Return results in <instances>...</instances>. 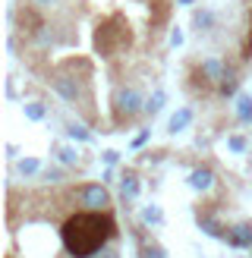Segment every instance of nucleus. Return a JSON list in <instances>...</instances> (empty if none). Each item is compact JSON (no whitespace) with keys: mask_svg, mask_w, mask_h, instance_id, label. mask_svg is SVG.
<instances>
[{"mask_svg":"<svg viewBox=\"0 0 252 258\" xmlns=\"http://www.w3.org/2000/svg\"><path fill=\"white\" fill-rule=\"evenodd\" d=\"M113 239H117V217L110 211H79L60 227V242L70 258H95Z\"/></svg>","mask_w":252,"mask_h":258,"instance_id":"obj_1","label":"nucleus"},{"mask_svg":"<svg viewBox=\"0 0 252 258\" xmlns=\"http://www.w3.org/2000/svg\"><path fill=\"white\" fill-rule=\"evenodd\" d=\"M113 113H117V123H130L139 113H145V98L139 88L133 85H120L113 92Z\"/></svg>","mask_w":252,"mask_h":258,"instance_id":"obj_2","label":"nucleus"},{"mask_svg":"<svg viewBox=\"0 0 252 258\" xmlns=\"http://www.w3.org/2000/svg\"><path fill=\"white\" fill-rule=\"evenodd\" d=\"M73 202L82 211H110V192L104 183H82L73 189Z\"/></svg>","mask_w":252,"mask_h":258,"instance_id":"obj_3","label":"nucleus"},{"mask_svg":"<svg viewBox=\"0 0 252 258\" xmlns=\"http://www.w3.org/2000/svg\"><path fill=\"white\" fill-rule=\"evenodd\" d=\"M95 44L101 54H110V50H117L123 44H130V29H123L120 22H110V25H101L98 35H95Z\"/></svg>","mask_w":252,"mask_h":258,"instance_id":"obj_4","label":"nucleus"},{"mask_svg":"<svg viewBox=\"0 0 252 258\" xmlns=\"http://www.w3.org/2000/svg\"><path fill=\"white\" fill-rule=\"evenodd\" d=\"M199 73L205 76V79H208L214 88H218V85L224 82V76H227V63H224L221 57H205V60L199 63Z\"/></svg>","mask_w":252,"mask_h":258,"instance_id":"obj_5","label":"nucleus"},{"mask_svg":"<svg viewBox=\"0 0 252 258\" xmlns=\"http://www.w3.org/2000/svg\"><path fill=\"white\" fill-rule=\"evenodd\" d=\"M50 88H54L67 104H79V85H76L73 76H54V79H50Z\"/></svg>","mask_w":252,"mask_h":258,"instance_id":"obj_6","label":"nucleus"},{"mask_svg":"<svg viewBox=\"0 0 252 258\" xmlns=\"http://www.w3.org/2000/svg\"><path fill=\"white\" fill-rule=\"evenodd\" d=\"M214 179H218V176H214L211 167H193V170H189V179H186V183L193 186L196 192H211V189H214Z\"/></svg>","mask_w":252,"mask_h":258,"instance_id":"obj_7","label":"nucleus"},{"mask_svg":"<svg viewBox=\"0 0 252 258\" xmlns=\"http://www.w3.org/2000/svg\"><path fill=\"white\" fill-rule=\"evenodd\" d=\"M227 246L233 249H252V224H236L227 230Z\"/></svg>","mask_w":252,"mask_h":258,"instance_id":"obj_8","label":"nucleus"},{"mask_svg":"<svg viewBox=\"0 0 252 258\" xmlns=\"http://www.w3.org/2000/svg\"><path fill=\"white\" fill-rule=\"evenodd\" d=\"M199 230L205 236H211V239H224L227 242V233H224V227L218 224V217H214V214H199Z\"/></svg>","mask_w":252,"mask_h":258,"instance_id":"obj_9","label":"nucleus"},{"mask_svg":"<svg viewBox=\"0 0 252 258\" xmlns=\"http://www.w3.org/2000/svg\"><path fill=\"white\" fill-rule=\"evenodd\" d=\"M136 242H139V258H167V252H164L155 239H148L142 233H136Z\"/></svg>","mask_w":252,"mask_h":258,"instance_id":"obj_10","label":"nucleus"},{"mask_svg":"<svg viewBox=\"0 0 252 258\" xmlns=\"http://www.w3.org/2000/svg\"><path fill=\"white\" fill-rule=\"evenodd\" d=\"M120 196H123L126 202L139 199V173H136V170H126V173H123V179H120Z\"/></svg>","mask_w":252,"mask_h":258,"instance_id":"obj_11","label":"nucleus"},{"mask_svg":"<svg viewBox=\"0 0 252 258\" xmlns=\"http://www.w3.org/2000/svg\"><path fill=\"white\" fill-rule=\"evenodd\" d=\"M193 117H196V113H193V107H180V110H176L173 113V117H170V123H167V129H170V133L176 136V133H183V129L189 126V123H193Z\"/></svg>","mask_w":252,"mask_h":258,"instance_id":"obj_12","label":"nucleus"},{"mask_svg":"<svg viewBox=\"0 0 252 258\" xmlns=\"http://www.w3.org/2000/svg\"><path fill=\"white\" fill-rule=\"evenodd\" d=\"M54 158L63 167H76V164H79V148H76V145H57L54 148Z\"/></svg>","mask_w":252,"mask_h":258,"instance_id":"obj_13","label":"nucleus"},{"mask_svg":"<svg viewBox=\"0 0 252 258\" xmlns=\"http://www.w3.org/2000/svg\"><path fill=\"white\" fill-rule=\"evenodd\" d=\"M236 88H239V76H236V70L227 67L224 82L218 85V95H221V98H236Z\"/></svg>","mask_w":252,"mask_h":258,"instance_id":"obj_14","label":"nucleus"},{"mask_svg":"<svg viewBox=\"0 0 252 258\" xmlns=\"http://www.w3.org/2000/svg\"><path fill=\"white\" fill-rule=\"evenodd\" d=\"M233 110H236V120L239 123H252V95H236Z\"/></svg>","mask_w":252,"mask_h":258,"instance_id":"obj_15","label":"nucleus"},{"mask_svg":"<svg viewBox=\"0 0 252 258\" xmlns=\"http://www.w3.org/2000/svg\"><path fill=\"white\" fill-rule=\"evenodd\" d=\"M22 113H25V120L41 123V120L47 117V107L41 104V101H25V104H22Z\"/></svg>","mask_w":252,"mask_h":258,"instance_id":"obj_16","label":"nucleus"},{"mask_svg":"<svg viewBox=\"0 0 252 258\" xmlns=\"http://www.w3.org/2000/svg\"><path fill=\"white\" fill-rule=\"evenodd\" d=\"M193 25L199 32H211L214 29V13L211 10H196L193 13Z\"/></svg>","mask_w":252,"mask_h":258,"instance_id":"obj_17","label":"nucleus"},{"mask_svg":"<svg viewBox=\"0 0 252 258\" xmlns=\"http://www.w3.org/2000/svg\"><path fill=\"white\" fill-rule=\"evenodd\" d=\"M38 170H41V161H38V158H22V161H16V173L25 176V179L35 176Z\"/></svg>","mask_w":252,"mask_h":258,"instance_id":"obj_18","label":"nucleus"},{"mask_svg":"<svg viewBox=\"0 0 252 258\" xmlns=\"http://www.w3.org/2000/svg\"><path fill=\"white\" fill-rule=\"evenodd\" d=\"M142 224L161 227V224H164V211L158 208V205H145V208H142Z\"/></svg>","mask_w":252,"mask_h":258,"instance_id":"obj_19","label":"nucleus"},{"mask_svg":"<svg viewBox=\"0 0 252 258\" xmlns=\"http://www.w3.org/2000/svg\"><path fill=\"white\" fill-rule=\"evenodd\" d=\"M164 101H167V95H164L161 88H158V92H151V98H145V113H148V117H155V113L164 107Z\"/></svg>","mask_w":252,"mask_h":258,"instance_id":"obj_20","label":"nucleus"},{"mask_svg":"<svg viewBox=\"0 0 252 258\" xmlns=\"http://www.w3.org/2000/svg\"><path fill=\"white\" fill-rule=\"evenodd\" d=\"M227 148H230L233 154H246L249 151V142H246V136L233 133V136H227Z\"/></svg>","mask_w":252,"mask_h":258,"instance_id":"obj_21","label":"nucleus"},{"mask_svg":"<svg viewBox=\"0 0 252 258\" xmlns=\"http://www.w3.org/2000/svg\"><path fill=\"white\" fill-rule=\"evenodd\" d=\"M67 136H70L73 142H92V133H88L82 123H70V126H67Z\"/></svg>","mask_w":252,"mask_h":258,"instance_id":"obj_22","label":"nucleus"},{"mask_svg":"<svg viewBox=\"0 0 252 258\" xmlns=\"http://www.w3.org/2000/svg\"><path fill=\"white\" fill-rule=\"evenodd\" d=\"M148 139H151V129H142V133H139V136L133 139V148H142Z\"/></svg>","mask_w":252,"mask_h":258,"instance_id":"obj_23","label":"nucleus"},{"mask_svg":"<svg viewBox=\"0 0 252 258\" xmlns=\"http://www.w3.org/2000/svg\"><path fill=\"white\" fill-rule=\"evenodd\" d=\"M117 161H120V151H113V148H107V151H104V164H107V167H113V164H117Z\"/></svg>","mask_w":252,"mask_h":258,"instance_id":"obj_24","label":"nucleus"},{"mask_svg":"<svg viewBox=\"0 0 252 258\" xmlns=\"http://www.w3.org/2000/svg\"><path fill=\"white\" fill-rule=\"evenodd\" d=\"M180 44H183V32L173 29V32H170V47H180Z\"/></svg>","mask_w":252,"mask_h":258,"instance_id":"obj_25","label":"nucleus"},{"mask_svg":"<svg viewBox=\"0 0 252 258\" xmlns=\"http://www.w3.org/2000/svg\"><path fill=\"white\" fill-rule=\"evenodd\" d=\"M35 7H54V4H60V0H32Z\"/></svg>","mask_w":252,"mask_h":258,"instance_id":"obj_26","label":"nucleus"},{"mask_svg":"<svg viewBox=\"0 0 252 258\" xmlns=\"http://www.w3.org/2000/svg\"><path fill=\"white\" fill-rule=\"evenodd\" d=\"M101 255H104V258H117V249H113V246H107V249L101 252Z\"/></svg>","mask_w":252,"mask_h":258,"instance_id":"obj_27","label":"nucleus"},{"mask_svg":"<svg viewBox=\"0 0 252 258\" xmlns=\"http://www.w3.org/2000/svg\"><path fill=\"white\" fill-rule=\"evenodd\" d=\"M176 4H180V7H193L196 0H176Z\"/></svg>","mask_w":252,"mask_h":258,"instance_id":"obj_28","label":"nucleus"}]
</instances>
